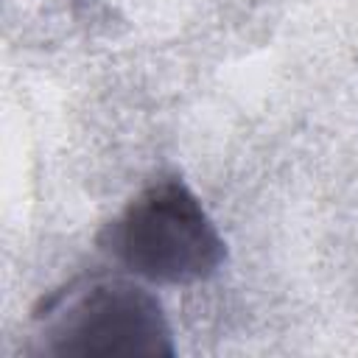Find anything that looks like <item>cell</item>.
Segmentation results:
<instances>
[{"label":"cell","mask_w":358,"mask_h":358,"mask_svg":"<svg viewBox=\"0 0 358 358\" xmlns=\"http://www.w3.org/2000/svg\"><path fill=\"white\" fill-rule=\"evenodd\" d=\"M98 246L126 271L157 285L201 282L227 260L215 221L179 176H162L140 190L103 224Z\"/></svg>","instance_id":"1"},{"label":"cell","mask_w":358,"mask_h":358,"mask_svg":"<svg viewBox=\"0 0 358 358\" xmlns=\"http://www.w3.org/2000/svg\"><path fill=\"white\" fill-rule=\"evenodd\" d=\"M45 355L171 358L173 330L159 299L123 277H92L42 299L34 310Z\"/></svg>","instance_id":"2"}]
</instances>
